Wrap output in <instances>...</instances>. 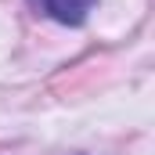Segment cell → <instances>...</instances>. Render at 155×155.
Here are the masks:
<instances>
[{"instance_id": "1", "label": "cell", "mask_w": 155, "mask_h": 155, "mask_svg": "<svg viewBox=\"0 0 155 155\" xmlns=\"http://www.w3.org/2000/svg\"><path fill=\"white\" fill-rule=\"evenodd\" d=\"M97 0H33V7L43 11L47 18H54L58 25H83L87 22V15H90V7H94Z\"/></svg>"}]
</instances>
